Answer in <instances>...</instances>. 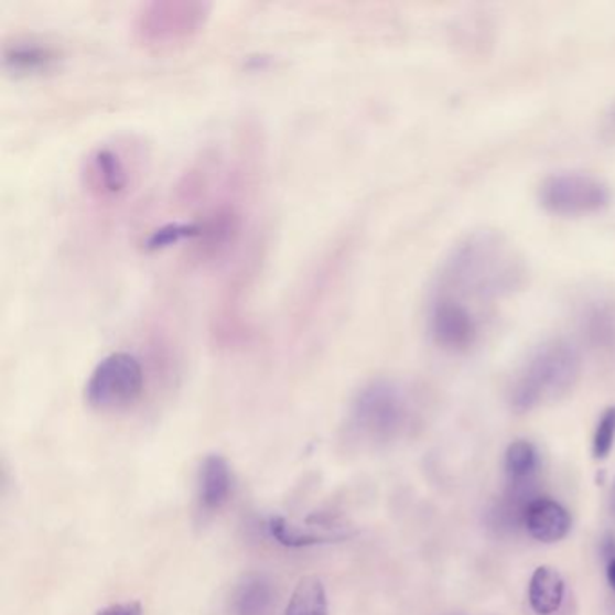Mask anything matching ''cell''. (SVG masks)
<instances>
[{
	"mask_svg": "<svg viewBox=\"0 0 615 615\" xmlns=\"http://www.w3.org/2000/svg\"><path fill=\"white\" fill-rule=\"evenodd\" d=\"M605 132L611 136V138L615 139V107L612 109L608 118H606Z\"/></svg>",
	"mask_w": 615,
	"mask_h": 615,
	"instance_id": "7402d4cb",
	"label": "cell"
},
{
	"mask_svg": "<svg viewBox=\"0 0 615 615\" xmlns=\"http://www.w3.org/2000/svg\"><path fill=\"white\" fill-rule=\"evenodd\" d=\"M541 208L558 217H586L611 208V184L585 172H558L543 179L538 188Z\"/></svg>",
	"mask_w": 615,
	"mask_h": 615,
	"instance_id": "5b68a950",
	"label": "cell"
},
{
	"mask_svg": "<svg viewBox=\"0 0 615 615\" xmlns=\"http://www.w3.org/2000/svg\"><path fill=\"white\" fill-rule=\"evenodd\" d=\"M565 600V580L554 567L541 565L529 583V603L535 614L552 615L560 611Z\"/></svg>",
	"mask_w": 615,
	"mask_h": 615,
	"instance_id": "2e32d148",
	"label": "cell"
},
{
	"mask_svg": "<svg viewBox=\"0 0 615 615\" xmlns=\"http://www.w3.org/2000/svg\"><path fill=\"white\" fill-rule=\"evenodd\" d=\"M538 464H540V458H538V452L532 442L520 439L507 446L506 473L511 484L532 482Z\"/></svg>",
	"mask_w": 615,
	"mask_h": 615,
	"instance_id": "ac0fdd59",
	"label": "cell"
},
{
	"mask_svg": "<svg viewBox=\"0 0 615 615\" xmlns=\"http://www.w3.org/2000/svg\"><path fill=\"white\" fill-rule=\"evenodd\" d=\"M143 388V365L138 357L130 353H112L90 373L85 399L99 412H118L138 402Z\"/></svg>",
	"mask_w": 615,
	"mask_h": 615,
	"instance_id": "8992f818",
	"label": "cell"
},
{
	"mask_svg": "<svg viewBox=\"0 0 615 615\" xmlns=\"http://www.w3.org/2000/svg\"><path fill=\"white\" fill-rule=\"evenodd\" d=\"M413 401L408 388L396 379H374L354 396L347 428L356 441L387 444L402 435L412 421Z\"/></svg>",
	"mask_w": 615,
	"mask_h": 615,
	"instance_id": "3957f363",
	"label": "cell"
},
{
	"mask_svg": "<svg viewBox=\"0 0 615 615\" xmlns=\"http://www.w3.org/2000/svg\"><path fill=\"white\" fill-rule=\"evenodd\" d=\"M427 327L436 347L447 353H466L481 336V323L470 305L441 291L428 303Z\"/></svg>",
	"mask_w": 615,
	"mask_h": 615,
	"instance_id": "ba28073f",
	"label": "cell"
},
{
	"mask_svg": "<svg viewBox=\"0 0 615 615\" xmlns=\"http://www.w3.org/2000/svg\"><path fill=\"white\" fill-rule=\"evenodd\" d=\"M601 551L606 555V560H615V538L614 536H606L603 540V546H601Z\"/></svg>",
	"mask_w": 615,
	"mask_h": 615,
	"instance_id": "44dd1931",
	"label": "cell"
},
{
	"mask_svg": "<svg viewBox=\"0 0 615 615\" xmlns=\"http://www.w3.org/2000/svg\"><path fill=\"white\" fill-rule=\"evenodd\" d=\"M574 323L585 347L605 362H615V294L591 289L575 302Z\"/></svg>",
	"mask_w": 615,
	"mask_h": 615,
	"instance_id": "9c48e42d",
	"label": "cell"
},
{
	"mask_svg": "<svg viewBox=\"0 0 615 615\" xmlns=\"http://www.w3.org/2000/svg\"><path fill=\"white\" fill-rule=\"evenodd\" d=\"M612 511L615 512V484L614 489H612Z\"/></svg>",
	"mask_w": 615,
	"mask_h": 615,
	"instance_id": "cb8c5ba5",
	"label": "cell"
},
{
	"mask_svg": "<svg viewBox=\"0 0 615 615\" xmlns=\"http://www.w3.org/2000/svg\"><path fill=\"white\" fill-rule=\"evenodd\" d=\"M283 615H328L327 592L316 575L298 581Z\"/></svg>",
	"mask_w": 615,
	"mask_h": 615,
	"instance_id": "e0dca14e",
	"label": "cell"
},
{
	"mask_svg": "<svg viewBox=\"0 0 615 615\" xmlns=\"http://www.w3.org/2000/svg\"><path fill=\"white\" fill-rule=\"evenodd\" d=\"M580 350L563 337L541 343L529 356L511 387V407L516 413L567 396L580 379Z\"/></svg>",
	"mask_w": 615,
	"mask_h": 615,
	"instance_id": "7a4b0ae2",
	"label": "cell"
},
{
	"mask_svg": "<svg viewBox=\"0 0 615 615\" xmlns=\"http://www.w3.org/2000/svg\"><path fill=\"white\" fill-rule=\"evenodd\" d=\"M62 51L53 42L39 36H15L2 47L6 71L19 78L50 75L58 67Z\"/></svg>",
	"mask_w": 615,
	"mask_h": 615,
	"instance_id": "8fae6325",
	"label": "cell"
},
{
	"mask_svg": "<svg viewBox=\"0 0 615 615\" xmlns=\"http://www.w3.org/2000/svg\"><path fill=\"white\" fill-rule=\"evenodd\" d=\"M188 224L194 255L206 262L223 257L235 246L242 231V215L235 204L223 203Z\"/></svg>",
	"mask_w": 615,
	"mask_h": 615,
	"instance_id": "30bf717a",
	"label": "cell"
},
{
	"mask_svg": "<svg viewBox=\"0 0 615 615\" xmlns=\"http://www.w3.org/2000/svg\"><path fill=\"white\" fill-rule=\"evenodd\" d=\"M606 578H608V583H611L612 589L615 591V560L608 561Z\"/></svg>",
	"mask_w": 615,
	"mask_h": 615,
	"instance_id": "603a6c76",
	"label": "cell"
},
{
	"mask_svg": "<svg viewBox=\"0 0 615 615\" xmlns=\"http://www.w3.org/2000/svg\"><path fill=\"white\" fill-rule=\"evenodd\" d=\"M234 476L226 458L208 455L198 470V506L204 512H215L228 501Z\"/></svg>",
	"mask_w": 615,
	"mask_h": 615,
	"instance_id": "5bb4252c",
	"label": "cell"
},
{
	"mask_svg": "<svg viewBox=\"0 0 615 615\" xmlns=\"http://www.w3.org/2000/svg\"><path fill=\"white\" fill-rule=\"evenodd\" d=\"M96 615H143V608L136 601H130V603L107 606Z\"/></svg>",
	"mask_w": 615,
	"mask_h": 615,
	"instance_id": "ffe728a7",
	"label": "cell"
},
{
	"mask_svg": "<svg viewBox=\"0 0 615 615\" xmlns=\"http://www.w3.org/2000/svg\"><path fill=\"white\" fill-rule=\"evenodd\" d=\"M269 535L273 536L278 543L285 547H311L317 543H331V541L348 540L354 535L350 527L343 526H325V524H308V526H298L291 524L285 518L274 516L268 521Z\"/></svg>",
	"mask_w": 615,
	"mask_h": 615,
	"instance_id": "4fadbf2b",
	"label": "cell"
},
{
	"mask_svg": "<svg viewBox=\"0 0 615 615\" xmlns=\"http://www.w3.org/2000/svg\"><path fill=\"white\" fill-rule=\"evenodd\" d=\"M615 444V407L606 408L601 413L597 427H595L594 441H592V453L597 461H603L611 455Z\"/></svg>",
	"mask_w": 615,
	"mask_h": 615,
	"instance_id": "d6986e66",
	"label": "cell"
},
{
	"mask_svg": "<svg viewBox=\"0 0 615 615\" xmlns=\"http://www.w3.org/2000/svg\"><path fill=\"white\" fill-rule=\"evenodd\" d=\"M273 583L266 575H246L238 581L231 600L229 614L231 615H271L274 606Z\"/></svg>",
	"mask_w": 615,
	"mask_h": 615,
	"instance_id": "9a60e30c",
	"label": "cell"
},
{
	"mask_svg": "<svg viewBox=\"0 0 615 615\" xmlns=\"http://www.w3.org/2000/svg\"><path fill=\"white\" fill-rule=\"evenodd\" d=\"M82 184L96 203L115 204L134 184V159L123 144H98L82 163Z\"/></svg>",
	"mask_w": 615,
	"mask_h": 615,
	"instance_id": "52a82bcc",
	"label": "cell"
},
{
	"mask_svg": "<svg viewBox=\"0 0 615 615\" xmlns=\"http://www.w3.org/2000/svg\"><path fill=\"white\" fill-rule=\"evenodd\" d=\"M529 535L541 543H555L563 540L571 531V515L560 501L547 498V496H536L529 504L524 521Z\"/></svg>",
	"mask_w": 615,
	"mask_h": 615,
	"instance_id": "7c38bea8",
	"label": "cell"
},
{
	"mask_svg": "<svg viewBox=\"0 0 615 615\" xmlns=\"http://www.w3.org/2000/svg\"><path fill=\"white\" fill-rule=\"evenodd\" d=\"M212 6L201 0H154L139 8L134 17V39L150 50L183 45L204 30Z\"/></svg>",
	"mask_w": 615,
	"mask_h": 615,
	"instance_id": "277c9868",
	"label": "cell"
},
{
	"mask_svg": "<svg viewBox=\"0 0 615 615\" xmlns=\"http://www.w3.org/2000/svg\"><path fill=\"white\" fill-rule=\"evenodd\" d=\"M527 263L509 238L478 229L458 240L444 258L435 291L458 300L492 302L511 296L526 285Z\"/></svg>",
	"mask_w": 615,
	"mask_h": 615,
	"instance_id": "6da1fadb",
	"label": "cell"
}]
</instances>
